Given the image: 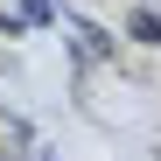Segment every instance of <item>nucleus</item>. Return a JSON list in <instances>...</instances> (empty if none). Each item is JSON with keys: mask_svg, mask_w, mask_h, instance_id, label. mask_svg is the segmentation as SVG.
I'll return each instance as SVG.
<instances>
[{"mask_svg": "<svg viewBox=\"0 0 161 161\" xmlns=\"http://www.w3.org/2000/svg\"><path fill=\"white\" fill-rule=\"evenodd\" d=\"M126 28L140 35V42H154V49H161V14H147V7H133V21H126Z\"/></svg>", "mask_w": 161, "mask_h": 161, "instance_id": "f257e3e1", "label": "nucleus"}]
</instances>
